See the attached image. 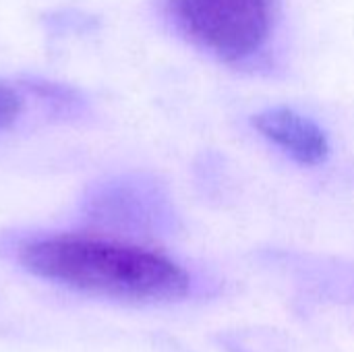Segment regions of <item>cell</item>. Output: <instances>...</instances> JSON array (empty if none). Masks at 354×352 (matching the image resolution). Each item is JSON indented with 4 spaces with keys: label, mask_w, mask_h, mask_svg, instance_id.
Returning a JSON list of instances; mask_svg holds the SVG:
<instances>
[{
    "label": "cell",
    "mask_w": 354,
    "mask_h": 352,
    "mask_svg": "<svg viewBox=\"0 0 354 352\" xmlns=\"http://www.w3.org/2000/svg\"><path fill=\"white\" fill-rule=\"evenodd\" d=\"M25 98L15 87L0 83V133L8 131L23 114Z\"/></svg>",
    "instance_id": "cell-4"
},
{
    "label": "cell",
    "mask_w": 354,
    "mask_h": 352,
    "mask_svg": "<svg viewBox=\"0 0 354 352\" xmlns=\"http://www.w3.org/2000/svg\"><path fill=\"white\" fill-rule=\"evenodd\" d=\"M253 127L299 164L317 166L330 156V143L322 127L290 108L263 110L253 116Z\"/></svg>",
    "instance_id": "cell-3"
},
{
    "label": "cell",
    "mask_w": 354,
    "mask_h": 352,
    "mask_svg": "<svg viewBox=\"0 0 354 352\" xmlns=\"http://www.w3.org/2000/svg\"><path fill=\"white\" fill-rule=\"evenodd\" d=\"M19 263L54 284L108 299L162 303L189 293L191 278L170 257L102 237L54 234L27 241Z\"/></svg>",
    "instance_id": "cell-1"
},
{
    "label": "cell",
    "mask_w": 354,
    "mask_h": 352,
    "mask_svg": "<svg viewBox=\"0 0 354 352\" xmlns=\"http://www.w3.org/2000/svg\"><path fill=\"white\" fill-rule=\"evenodd\" d=\"M276 0H168L174 25L220 60L241 62L272 33Z\"/></svg>",
    "instance_id": "cell-2"
}]
</instances>
